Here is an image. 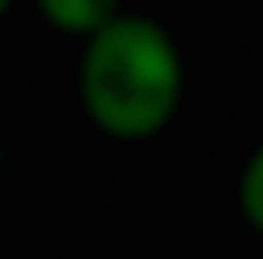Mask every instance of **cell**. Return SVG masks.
<instances>
[{
  "label": "cell",
  "mask_w": 263,
  "mask_h": 259,
  "mask_svg": "<svg viewBox=\"0 0 263 259\" xmlns=\"http://www.w3.org/2000/svg\"><path fill=\"white\" fill-rule=\"evenodd\" d=\"M181 95V48L156 17L121 9L104 30L82 39L78 100L100 134L117 143H147L168 130Z\"/></svg>",
  "instance_id": "6da1fadb"
},
{
  "label": "cell",
  "mask_w": 263,
  "mask_h": 259,
  "mask_svg": "<svg viewBox=\"0 0 263 259\" xmlns=\"http://www.w3.org/2000/svg\"><path fill=\"white\" fill-rule=\"evenodd\" d=\"M35 9L52 30L73 35V39H91L95 30H104L121 13V0H35Z\"/></svg>",
  "instance_id": "7a4b0ae2"
},
{
  "label": "cell",
  "mask_w": 263,
  "mask_h": 259,
  "mask_svg": "<svg viewBox=\"0 0 263 259\" xmlns=\"http://www.w3.org/2000/svg\"><path fill=\"white\" fill-rule=\"evenodd\" d=\"M237 208H242V220L255 233H263V143L246 156L242 177H237Z\"/></svg>",
  "instance_id": "3957f363"
},
{
  "label": "cell",
  "mask_w": 263,
  "mask_h": 259,
  "mask_svg": "<svg viewBox=\"0 0 263 259\" xmlns=\"http://www.w3.org/2000/svg\"><path fill=\"white\" fill-rule=\"evenodd\" d=\"M9 9H13V0H0V17H5V13H9Z\"/></svg>",
  "instance_id": "277c9868"
},
{
  "label": "cell",
  "mask_w": 263,
  "mask_h": 259,
  "mask_svg": "<svg viewBox=\"0 0 263 259\" xmlns=\"http://www.w3.org/2000/svg\"><path fill=\"white\" fill-rule=\"evenodd\" d=\"M0 169H5V138H0Z\"/></svg>",
  "instance_id": "5b68a950"
}]
</instances>
